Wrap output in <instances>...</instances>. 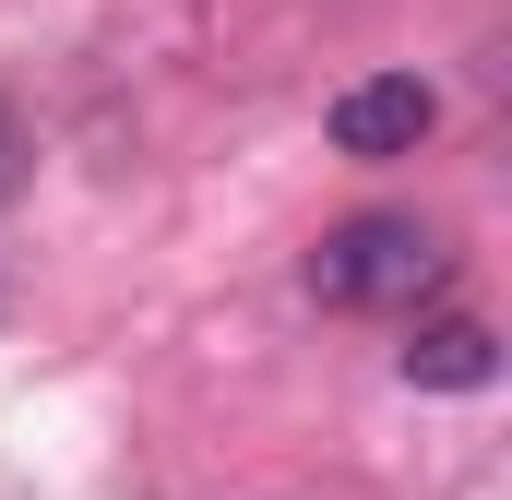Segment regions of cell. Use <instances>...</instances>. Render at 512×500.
<instances>
[{"label": "cell", "instance_id": "1", "mask_svg": "<svg viewBox=\"0 0 512 500\" xmlns=\"http://www.w3.org/2000/svg\"><path fill=\"white\" fill-rule=\"evenodd\" d=\"M441 274H453V250H441L429 215H346V227H322V250H310V298L322 310H405Z\"/></svg>", "mask_w": 512, "mask_h": 500}, {"label": "cell", "instance_id": "2", "mask_svg": "<svg viewBox=\"0 0 512 500\" xmlns=\"http://www.w3.org/2000/svg\"><path fill=\"white\" fill-rule=\"evenodd\" d=\"M322 131H334V155L382 167V155H417V143L441 131V96H429L417 72H370V84H346V96L322 108Z\"/></svg>", "mask_w": 512, "mask_h": 500}, {"label": "cell", "instance_id": "3", "mask_svg": "<svg viewBox=\"0 0 512 500\" xmlns=\"http://www.w3.org/2000/svg\"><path fill=\"white\" fill-rule=\"evenodd\" d=\"M405 381H417V393H489V381H501V334H489L477 310H453V322H417Z\"/></svg>", "mask_w": 512, "mask_h": 500}]
</instances>
